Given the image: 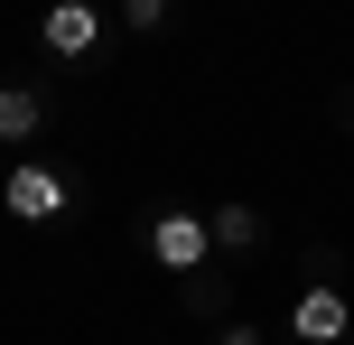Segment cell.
<instances>
[{
    "instance_id": "1",
    "label": "cell",
    "mask_w": 354,
    "mask_h": 345,
    "mask_svg": "<svg viewBox=\"0 0 354 345\" xmlns=\"http://www.w3.org/2000/svg\"><path fill=\"white\" fill-rule=\"evenodd\" d=\"M149 261H159L168 280H196L214 261V234H205V215L196 205H168V215H149Z\"/></svg>"
},
{
    "instance_id": "2",
    "label": "cell",
    "mask_w": 354,
    "mask_h": 345,
    "mask_svg": "<svg viewBox=\"0 0 354 345\" xmlns=\"http://www.w3.org/2000/svg\"><path fill=\"white\" fill-rule=\"evenodd\" d=\"M0 205H10L19 224H47V215H66V205H75V178H66V168H47V159H19L10 178H0Z\"/></svg>"
},
{
    "instance_id": "3",
    "label": "cell",
    "mask_w": 354,
    "mask_h": 345,
    "mask_svg": "<svg viewBox=\"0 0 354 345\" xmlns=\"http://www.w3.org/2000/svg\"><path fill=\"white\" fill-rule=\"evenodd\" d=\"M37 47L66 56V66H75V56H93V47H103V10H93V0H47V19H37Z\"/></svg>"
},
{
    "instance_id": "4",
    "label": "cell",
    "mask_w": 354,
    "mask_h": 345,
    "mask_svg": "<svg viewBox=\"0 0 354 345\" xmlns=\"http://www.w3.org/2000/svg\"><path fill=\"white\" fill-rule=\"evenodd\" d=\"M345 327H354V308H345L336 280H317V290L289 299V336H299V345H345Z\"/></svg>"
},
{
    "instance_id": "5",
    "label": "cell",
    "mask_w": 354,
    "mask_h": 345,
    "mask_svg": "<svg viewBox=\"0 0 354 345\" xmlns=\"http://www.w3.org/2000/svg\"><path fill=\"white\" fill-rule=\"evenodd\" d=\"M37 131H47V93L0 84V140H37Z\"/></svg>"
},
{
    "instance_id": "6",
    "label": "cell",
    "mask_w": 354,
    "mask_h": 345,
    "mask_svg": "<svg viewBox=\"0 0 354 345\" xmlns=\"http://www.w3.org/2000/svg\"><path fill=\"white\" fill-rule=\"evenodd\" d=\"M205 234H214V252H224V261H243L252 243H261V215H252V205H214Z\"/></svg>"
},
{
    "instance_id": "7",
    "label": "cell",
    "mask_w": 354,
    "mask_h": 345,
    "mask_svg": "<svg viewBox=\"0 0 354 345\" xmlns=\"http://www.w3.org/2000/svg\"><path fill=\"white\" fill-rule=\"evenodd\" d=\"M122 28H140V37H159V28H168V0H122Z\"/></svg>"
},
{
    "instance_id": "8",
    "label": "cell",
    "mask_w": 354,
    "mask_h": 345,
    "mask_svg": "<svg viewBox=\"0 0 354 345\" xmlns=\"http://www.w3.org/2000/svg\"><path fill=\"white\" fill-rule=\"evenodd\" d=\"M214 345H261V327H233V317H224V327H214Z\"/></svg>"
},
{
    "instance_id": "9",
    "label": "cell",
    "mask_w": 354,
    "mask_h": 345,
    "mask_svg": "<svg viewBox=\"0 0 354 345\" xmlns=\"http://www.w3.org/2000/svg\"><path fill=\"white\" fill-rule=\"evenodd\" d=\"M345 122H354V93H345Z\"/></svg>"
}]
</instances>
